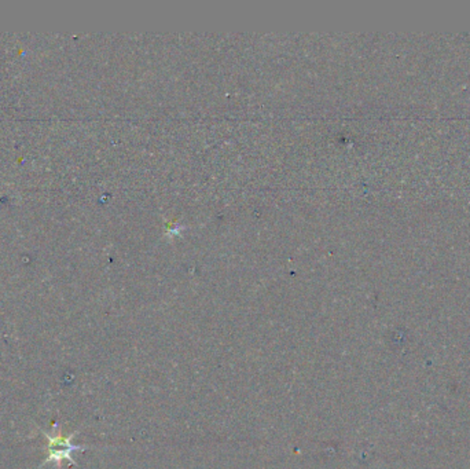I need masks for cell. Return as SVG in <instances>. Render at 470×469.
Instances as JSON below:
<instances>
[{"label":"cell","mask_w":470,"mask_h":469,"mask_svg":"<svg viewBox=\"0 0 470 469\" xmlns=\"http://www.w3.org/2000/svg\"><path fill=\"white\" fill-rule=\"evenodd\" d=\"M41 433L48 439V457L44 461V464H47V463H56L58 468L61 467V461L62 460H69V461H72L75 464V461L71 457L72 453L77 451V450H83L81 448H78V446H75V445L71 443V440L73 439L75 433L73 435H69V436H65L63 433L59 432V427L58 426L53 427V432L51 433H47L44 431H41Z\"/></svg>","instance_id":"obj_1"}]
</instances>
